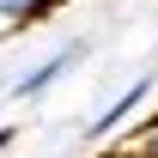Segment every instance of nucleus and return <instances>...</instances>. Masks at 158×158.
<instances>
[{
	"instance_id": "nucleus-5",
	"label": "nucleus",
	"mask_w": 158,
	"mask_h": 158,
	"mask_svg": "<svg viewBox=\"0 0 158 158\" xmlns=\"http://www.w3.org/2000/svg\"><path fill=\"white\" fill-rule=\"evenodd\" d=\"M12 140H19V128H0V152H6V146H12Z\"/></svg>"
},
{
	"instance_id": "nucleus-6",
	"label": "nucleus",
	"mask_w": 158,
	"mask_h": 158,
	"mask_svg": "<svg viewBox=\"0 0 158 158\" xmlns=\"http://www.w3.org/2000/svg\"><path fill=\"white\" fill-rule=\"evenodd\" d=\"M103 158H134V152H122V146H110V152H103Z\"/></svg>"
},
{
	"instance_id": "nucleus-1",
	"label": "nucleus",
	"mask_w": 158,
	"mask_h": 158,
	"mask_svg": "<svg viewBox=\"0 0 158 158\" xmlns=\"http://www.w3.org/2000/svg\"><path fill=\"white\" fill-rule=\"evenodd\" d=\"M85 55H91V37H67V43H61V49H55V55H43L37 67L24 73V79H12V98H19V103H31V98H43V91H49L55 79H67V73H73V67H79V61H85Z\"/></svg>"
},
{
	"instance_id": "nucleus-3",
	"label": "nucleus",
	"mask_w": 158,
	"mask_h": 158,
	"mask_svg": "<svg viewBox=\"0 0 158 158\" xmlns=\"http://www.w3.org/2000/svg\"><path fill=\"white\" fill-rule=\"evenodd\" d=\"M67 0H0V37H19V31H31V24L55 19Z\"/></svg>"
},
{
	"instance_id": "nucleus-4",
	"label": "nucleus",
	"mask_w": 158,
	"mask_h": 158,
	"mask_svg": "<svg viewBox=\"0 0 158 158\" xmlns=\"http://www.w3.org/2000/svg\"><path fill=\"white\" fill-rule=\"evenodd\" d=\"M122 152H134V158H158V110H152L146 122H140V128H134L128 140H122Z\"/></svg>"
},
{
	"instance_id": "nucleus-2",
	"label": "nucleus",
	"mask_w": 158,
	"mask_h": 158,
	"mask_svg": "<svg viewBox=\"0 0 158 158\" xmlns=\"http://www.w3.org/2000/svg\"><path fill=\"white\" fill-rule=\"evenodd\" d=\"M146 98H152V73H140L134 85H122L116 98L103 103V116H91V122H85V140H91V146H103V140H116L122 128L134 122V110H140Z\"/></svg>"
}]
</instances>
